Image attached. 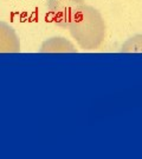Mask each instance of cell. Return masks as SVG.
<instances>
[{
    "instance_id": "obj_4",
    "label": "cell",
    "mask_w": 142,
    "mask_h": 159,
    "mask_svg": "<svg viewBox=\"0 0 142 159\" xmlns=\"http://www.w3.org/2000/svg\"><path fill=\"white\" fill-rule=\"evenodd\" d=\"M40 52H43V53L64 52L65 53V52H77V50L69 40L61 38V37H55V38H50L43 43V45L40 47Z\"/></svg>"
},
{
    "instance_id": "obj_2",
    "label": "cell",
    "mask_w": 142,
    "mask_h": 159,
    "mask_svg": "<svg viewBox=\"0 0 142 159\" xmlns=\"http://www.w3.org/2000/svg\"><path fill=\"white\" fill-rule=\"evenodd\" d=\"M83 5L84 0H46L51 20L61 27H69Z\"/></svg>"
},
{
    "instance_id": "obj_3",
    "label": "cell",
    "mask_w": 142,
    "mask_h": 159,
    "mask_svg": "<svg viewBox=\"0 0 142 159\" xmlns=\"http://www.w3.org/2000/svg\"><path fill=\"white\" fill-rule=\"evenodd\" d=\"M20 40L16 30L7 23L0 21V53H19Z\"/></svg>"
},
{
    "instance_id": "obj_1",
    "label": "cell",
    "mask_w": 142,
    "mask_h": 159,
    "mask_svg": "<svg viewBox=\"0 0 142 159\" xmlns=\"http://www.w3.org/2000/svg\"><path fill=\"white\" fill-rule=\"evenodd\" d=\"M71 37L83 50H94L104 38V24L98 12L83 5L69 25Z\"/></svg>"
}]
</instances>
